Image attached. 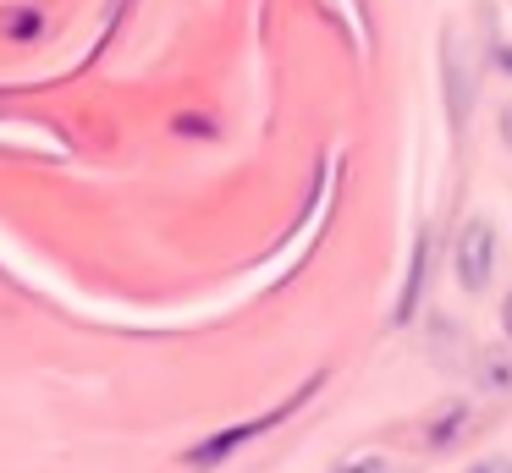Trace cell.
I'll return each mask as SVG.
<instances>
[{"label":"cell","mask_w":512,"mask_h":473,"mask_svg":"<svg viewBox=\"0 0 512 473\" xmlns=\"http://www.w3.org/2000/svg\"><path fill=\"white\" fill-rule=\"evenodd\" d=\"M6 33H12V39H34L39 33V11H12V17H6Z\"/></svg>","instance_id":"cell-4"},{"label":"cell","mask_w":512,"mask_h":473,"mask_svg":"<svg viewBox=\"0 0 512 473\" xmlns=\"http://www.w3.org/2000/svg\"><path fill=\"white\" fill-rule=\"evenodd\" d=\"M468 473H512V457H479Z\"/></svg>","instance_id":"cell-5"},{"label":"cell","mask_w":512,"mask_h":473,"mask_svg":"<svg viewBox=\"0 0 512 473\" xmlns=\"http://www.w3.org/2000/svg\"><path fill=\"white\" fill-rule=\"evenodd\" d=\"M501 138H507V149H512V99L501 105Z\"/></svg>","instance_id":"cell-6"},{"label":"cell","mask_w":512,"mask_h":473,"mask_svg":"<svg viewBox=\"0 0 512 473\" xmlns=\"http://www.w3.org/2000/svg\"><path fill=\"white\" fill-rule=\"evenodd\" d=\"M281 413H287V407H276V413H270V418H254V424H237V429H221V435H210V440H204V446H193V451H188V462H193V468H210V462L232 457V451L243 446V440L265 435V429L276 424Z\"/></svg>","instance_id":"cell-2"},{"label":"cell","mask_w":512,"mask_h":473,"mask_svg":"<svg viewBox=\"0 0 512 473\" xmlns=\"http://www.w3.org/2000/svg\"><path fill=\"white\" fill-rule=\"evenodd\" d=\"M501 330H507V341H512V292H507V303H501Z\"/></svg>","instance_id":"cell-7"},{"label":"cell","mask_w":512,"mask_h":473,"mask_svg":"<svg viewBox=\"0 0 512 473\" xmlns=\"http://www.w3.org/2000/svg\"><path fill=\"white\" fill-rule=\"evenodd\" d=\"M452 264H457V286H463V292H485L490 286V270H496V226H490L485 215L457 231Z\"/></svg>","instance_id":"cell-1"},{"label":"cell","mask_w":512,"mask_h":473,"mask_svg":"<svg viewBox=\"0 0 512 473\" xmlns=\"http://www.w3.org/2000/svg\"><path fill=\"white\" fill-rule=\"evenodd\" d=\"M424 270H430V237H419V242H413V264H408V281H402V297H397V325H408V319H413V308H419Z\"/></svg>","instance_id":"cell-3"}]
</instances>
